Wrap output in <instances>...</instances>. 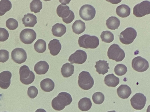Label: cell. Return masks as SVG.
<instances>
[{
	"mask_svg": "<svg viewBox=\"0 0 150 112\" xmlns=\"http://www.w3.org/2000/svg\"><path fill=\"white\" fill-rule=\"evenodd\" d=\"M35 112H47L44 109L42 108H39L37 109Z\"/></svg>",
	"mask_w": 150,
	"mask_h": 112,
	"instance_id": "cell-40",
	"label": "cell"
},
{
	"mask_svg": "<svg viewBox=\"0 0 150 112\" xmlns=\"http://www.w3.org/2000/svg\"><path fill=\"white\" fill-rule=\"evenodd\" d=\"M19 72L20 80L23 84L28 85L33 82L35 78V75L27 66L24 65L21 66Z\"/></svg>",
	"mask_w": 150,
	"mask_h": 112,
	"instance_id": "cell-6",
	"label": "cell"
},
{
	"mask_svg": "<svg viewBox=\"0 0 150 112\" xmlns=\"http://www.w3.org/2000/svg\"><path fill=\"white\" fill-rule=\"evenodd\" d=\"M104 81L105 85L108 87H115L119 83V78L113 74L106 75L104 78Z\"/></svg>",
	"mask_w": 150,
	"mask_h": 112,
	"instance_id": "cell-22",
	"label": "cell"
},
{
	"mask_svg": "<svg viewBox=\"0 0 150 112\" xmlns=\"http://www.w3.org/2000/svg\"><path fill=\"white\" fill-rule=\"evenodd\" d=\"M118 96L123 99L128 98L132 93L130 87L127 85H121L117 89Z\"/></svg>",
	"mask_w": 150,
	"mask_h": 112,
	"instance_id": "cell-16",
	"label": "cell"
},
{
	"mask_svg": "<svg viewBox=\"0 0 150 112\" xmlns=\"http://www.w3.org/2000/svg\"><path fill=\"white\" fill-rule=\"evenodd\" d=\"M22 21L25 27H33L37 22L36 16L30 13L25 15Z\"/></svg>",
	"mask_w": 150,
	"mask_h": 112,
	"instance_id": "cell-17",
	"label": "cell"
},
{
	"mask_svg": "<svg viewBox=\"0 0 150 112\" xmlns=\"http://www.w3.org/2000/svg\"><path fill=\"white\" fill-rule=\"evenodd\" d=\"M92 99L95 104H100L103 102L105 99V96L102 92H96L93 95Z\"/></svg>",
	"mask_w": 150,
	"mask_h": 112,
	"instance_id": "cell-33",
	"label": "cell"
},
{
	"mask_svg": "<svg viewBox=\"0 0 150 112\" xmlns=\"http://www.w3.org/2000/svg\"><path fill=\"white\" fill-rule=\"evenodd\" d=\"M72 101L71 96L69 93L62 92L59 93L57 97L52 99V106L54 110L59 111L70 104Z\"/></svg>",
	"mask_w": 150,
	"mask_h": 112,
	"instance_id": "cell-1",
	"label": "cell"
},
{
	"mask_svg": "<svg viewBox=\"0 0 150 112\" xmlns=\"http://www.w3.org/2000/svg\"><path fill=\"white\" fill-rule=\"evenodd\" d=\"M12 8L11 2L8 0H1L0 1V16L11 10Z\"/></svg>",
	"mask_w": 150,
	"mask_h": 112,
	"instance_id": "cell-29",
	"label": "cell"
},
{
	"mask_svg": "<svg viewBox=\"0 0 150 112\" xmlns=\"http://www.w3.org/2000/svg\"><path fill=\"white\" fill-rule=\"evenodd\" d=\"M75 15L73 12L72 11L70 15L67 18L62 19L63 21L67 24L71 23L74 20Z\"/></svg>",
	"mask_w": 150,
	"mask_h": 112,
	"instance_id": "cell-39",
	"label": "cell"
},
{
	"mask_svg": "<svg viewBox=\"0 0 150 112\" xmlns=\"http://www.w3.org/2000/svg\"><path fill=\"white\" fill-rule=\"evenodd\" d=\"M137 36V32L133 28L129 27L127 28L120 33L119 39L120 41L125 45L132 43Z\"/></svg>",
	"mask_w": 150,
	"mask_h": 112,
	"instance_id": "cell-5",
	"label": "cell"
},
{
	"mask_svg": "<svg viewBox=\"0 0 150 112\" xmlns=\"http://www.w3.org/2000/svg\"><path fill=\"white\" fill-rule=\"evenodd\" d=\"M56 11L59 17L62 18V19H65L70 15L72 11L69 9L68 6L61 4L58 6Z\"/></svg>",
	"mask_w": 150,
	"mask_h": 112,
	"instance_id": "cell-20",
	"label": "cell"
},
{
	"mask_svg": "<svg viewBox=\"0 0 150 112\" xmlns=\"http://www.w3.org/2000/svg\"><path fill=\"white\" fill-rule=\"evenodd\" d=\"M73 32L77 34H79L83 32L85 29V23L81 20H76L72 25Z\"/></svg>",
	"mask_w": 150,
	"mask_h": 112,
	"instance_id": "cell-25",
	"label": "cell"
},
{
	"mask_svg": "<svg viewBox=\"0 0 150 112\" xmlns=\"http://www.w3.org/2000/svg\"><path fill=\"white\" fill-rule=\"evenodd\" d=\"M92 103L90 98L84 97L80 99L78 104V106L82 111H87L91 107Z\"/></svg>",
	"mask_w": 150,
	"mask_h": 112,
	"instance_id": "cell-26",
	"label": "cell"
},
{
	"mask_svg": "<svg viewBox=\"0 0 150 112\" xmlns=\"http://www.w3.org/2000/svg\"><path fill=\"white\" fill-rule=\"evenodd\" d=\"M132 65L133 69L139 72L147 70L149 67L148 61L141 56L134 57L132 60Z\"/></svg>",
	"mask_w": 150,
	"mask_h": 112,
	"instance_id": "cell-9",
	"label": "cell"
},
{
	"mask_svg": "<svg viewBox=\"0 0 150 112\" xmlns=\"http://www.w3.org/2000/svg\"><path fill=\"white\" fill-rule=\"evenodd\" d=\"M12 74L8 71H4L0 73V87L3 89H7L11 84Z\"/></svg>",
	"mask_w": 150,
	"mask_h": 112,
	"instance_id": "cell-14",
	"label": "cell"
},
{
	"mask_svg": "<svg viewBox=\"0 0 150 112\" xmlns=\"http://www.w3.org/2000/svg\"><path fill=\"white\" fill-rule=\"evenodd\" d=\"M96 63L95 67L96 69V71L99 74H102L104 75L108 72V69H110V67L109 66V63H107V61L100 60L96 62Z\"/></svg>",
	"mask_w": 150,
	"mask_h": 112,
	"instance_id": "cell-18",
	"label": "cell"
},
{
	"mask_svg": "<svg viewBox=\"0 0 150 112\" xmlns=\"http://www.w3.org/2000/svg\"><path fill=\"white\" fill-rule=\"evenodd\" d=\"M74 72V66L69 63L64 64L61 69V72L63 77H69L71 76Z\"/></svg>",
	"mask_w": 150,
	"mask_h": 112,
	"instance_id": "cell-27",
	"label": "cell"
},
{
	"mask_svg": "<svg viewBox=\"0 0 150 112\" xmlns=\"http://www.w3.org/2000/svg\"></svg>",
	"mask_w": 150,
	"mask_h": 112,
	"instance_id": "cell-43",
	"label": "cell"
},
{
	"mask_svg": "<svg viewBox=\"0 0 150 112\" xmlns=\"http://www.w3.org/2000/svg\"><path fill=\"white\" fill-rule=\"evenodd\" d=\"M150 13V2L144 1L136 5L133 8V14L140 18Z\"/></svg>",
	"mask_w": 150,
	"mask_h": 112,
	"instance_id": "cell-7",
	"label": "cell"
},
{
	"mask_svg": "<svg viewBox=\"0 0 150 112\" xmlns=\"http://www.w3.org/2000/svg\"><path fill=\"white\" fill-rule=\"evenodd\" d=\"M107 55L110 59L118 62L122 61L124 59L125 54L123 50L118 45L114 43L109 48Z\"/></svg>",
	"mask_w": 150,
	"mask_h": 112,
	"instance_id": "cell-4",
	"label": "cell"
},
{
	"mask_svg": "<svg viewBox=\"0 0 150 112\" xmlns=\"http://www.w3.org/2000/svg\"><path fill=\"white\" fill-rule=\"evenodd\" d=\"M107 112H116L114 110V111H108Z\"/></svg>",
	"mask_w": 150,
	"mask_h": 112,
	"instance_id": "cell-41",
	"label": "cell"
},
{
	"mask_svg": "<svg viewBox=\"0 0 150 112\" xmlns=\"http://www.w3.org/2000/svg\"><path fill=\"white\" fill-rule=\"evenodd\" d=\"M120 21L117 17L111 16L106 20V24L107 27L111 30L117 29L120 25Z\"/></svg>",
	"mask_w": 150,
	"mask_h": 112,
	"instance_id": "cell-28",
	"label": "cell"
},
{
	"mask_svg": "<svg viewBox=\"0 0 150 112\" xmlns=\"http://www.w3.org/2000/svg\"><path fill=\"white\" fill-rule=\"evenodd\" d=\"M115 73L118 76H122L125 75L127 71V68L124 64H118L114 69Z\"/></svg>",
	"mask_w": 150,
	"mask_h": 112,
	"instance_id": "cell-34",
	"label": "cell"
},
{
	"mask_svg": "<svg viewBox=\"0 0 150 112\" xmlns=\"http://www.w3.org/2000/svg\"><path fill=\"white\" fill-rule=\"evenodd\" d=\"M6 27L10 30L16 29L18 27V22L15 19L10 18L8 19L6 23Z\"/></svg>",
	"mask_w": 150,
	"mask_h": 112,
	"instance_id": "cell-35",
	"label": "cell"
},
{
	"mask_svg": "<svg viewBox=\"0 0 150 112\" xmlns=\"http://www.w3.org/2000/svg\"><path fill=\"white\" fill-rule=\"evenodd\" d=\"M49 68V65L47 62L44 61H41L35 65L34 70L38 74H44L47 72Z\"/></svg>",
	"mask_w": 150,
	"mask_h": 112,
	"instance_id": "cell-19",
	"label": "cell"
},
{
	"mask_svg": "<svg viewBox=\"0 0 150 112\" xmlns=\"http://www.w3.org/2000/svg\"><path fill=\"white\" fill-rule=\"evenodd\" d=\"M38 93V90L34 86H31L29 87L27 94L29 97L32 99L35 98Z\"/></svg>",
	"mask_w": 150,
	"mask_h": 112,
	"instance_id": "cell-36",
	"label": "cell"
},
{
	"mask_svg": "<svg viewBox=\"0 0 150 112\" xmlns=\"http://www.w3.org/2000/svg\"><path fill=\"white\" fill-rule=\"evenodd\" d=\"M9 58V52L5 50H0V62L4 63Z\"/></svg>",
	"mask_w": 150,
	"mask_h": 112,
	"instance_id": "cell-38",
	"label": "cell"
},
{
	"mask_svg": "<svg viewBox=\"0 0 150 112\" xmlns=\"http://www.w3.org/2000/svg\"><path fill=\"white\" fill-rule=\"evenodd\" d=\"M78 42L80 47L86 49L96 48L99 44V39L97 37L87 34L80 36Z\"/></svg>",
	"mask_w": 150,
	"mask_h": 112,
	"instance_id": "cell-2",
	"label": "cell"
},
{
	"mask_svg": "<svg viewBox=\"0 0 150 112\" xmlns=\"http://www.w3.org/2000/svg\"><path fill=\"white\" fill-rule=\"evenodd\" d=\"M42 89L46 92L52 91L54 87V83L52 80L49 78L45 79L40 83Z\"/></svg>",
	"mask_w": 150,
	"mask_h": 112,
	"instance_id": "cell-24",
	"label": "cell"
},
{
	"mask_svg": "<svg viewBox=\"0 0 150 112\" xmlns=\"http://www.w3.org/2000/svg\"><path fill=\"white\" fill-rule=\"evenodd\" d=\"M36 34L32 29H25L22 30L20 34L21 41L25 44H31L36 38Z\"/></svg>",
	"mask_w": 150,
	"mask_h": 112,
	"instance_id": "cell-11",
	"label": "cell"
},
{
	"mask_svg": "<svg viewBox=\"0 0 150 112\" xmlns=\"http://www.w3.org/2000/svg\"><path fill=\"white\" fill-rule=\"evenodd\" d=\"M48 46L50 52L53 56L57 55L62 48V46L59 40L56 39H54L50 41Z\"/></svg>",
	"mask_w": 150,
	"mask_h": 112,
	"instance_id": "cell-15",
	"label": "cell"
},
{
	"mask_svg": "<svg viewBox=\"0 0 150 112\" xmlns=\"http://www.w3.org/2000/svg\"><path fill=\"white\" fill-rule=\"evenodd\" d=\"M12 59L16 63L21 64L25 62L27 59V54L23 48H16L11 53Z\"/></svg>",
	"mask_w": 150,
	"mask_h": 112,
	"instance_id": "cell-13",
	"label": "cell"
},
{
	"mask_svg": "<svg viewBox=\"0 0 150 112\" xmlns=\"http://www.w3.org/2000/svg\"><path fill=\"white\" fill-rule=\"evenodd\" d=\"M79 12L80 17L85 21L92 20L95 17L96 13L95 8L89 4H85L82 6Z\"/></svg>",
	"mask_w": 150,
	"mask_h": 112,
	"instance_id": "cell-8",
	"label": "cell"
},
{
	"mask_svg": "<svg viewBox=\"0 0 150 112\" xmlns=\"http://www.w3.org/2000/svg\"><path fill=\"white\" fill-rule=\"evenodd\" d=\"M130 8L128 6L125 4H122L117 7L116 13L120 17L126 18L130 15Z\"/></svg>",
	"mask_w": 150,
	"mask_h": 112,
	"instance_id": "cell-23",
	"label": "cell"
},
{
	"mask_svg": "<svg viewBox=\"0 0 150 112\" xmlns=\"http://www.w3.org/2000/svg\"><path fill=\"white\" fill-rule=\"evenodd\" d=\"M9 36L8 32L6 29L0 28V41L4 42L7 40Z\"/></svg>",
	"mask_w": 150,
	"mask_h": 112,
	"instance_id": "cell-37",
	"label": "cell"
},
{
	"mask_svg": "<svg viewBox=\"0 0 150 112\" xmlns=\"http://www.w3.org/2000/svg\"><path fill=\"white\" fill-rule=\"evenodd\" d=\"M42 7V2L40 0H33L30 4V10L35 13L39 12Z\"/></svg>",
	"mask_w": 150,
	"mask_h": 112,
	"instance_id": "cell-31",
	"label": "cell"
},
{
	"mask_svg": "<svg viewBox=\"0 0 150 112\" xmlns=\"http://www.w3.org/2000/svg\"><path fill=\"white\" fill-rule=\"evenodd\" d=\"M87 58L86 52L83 50H78L69 56L68 61L71 64H81L86 62Z\"/></svg>",
	"mask_w": 150,
	"mask_h": 112,
	"instance_id": "cell-12",
	"label": "cell"
},
{
	"mask_svg": "<svg viewBox=\"0 0 150 112\" xmlns=\"http://www.w3.org/2000/svg\"><path fill=\"white\" fill-rule=\"evenodd\" d=\"M52 32L54 36L60 37L66 32V27L62 23H57L52 27Z\"/></svg>",
	"mask_w": 150,
	"mask_h": 112,
	"instance_id": "cell-21",
	"label": "cell"
},
{
	"mask_svg": "<svg viewBox=\"0 0 150 112\" xmlns=\"http://www.w3.org/2000/svg\"><path fill=\"white\" fill-rule=\"evenodd\" d=\"M78 83L81 89L88 90L91 88L93 86L94 81L89 72L83 71L79 74Z\"/></svg>",
	"mask_w": 150,
	"mask_h": 112,
	"instance_id": "cell-3",
	"label": "cell"
},
{
	"mask_svg": "<svg viewBox=\"0 0 150 112\" xmlns=\"http://www.w3.org/2000/svg\"><path fill=\"white\" fill-rule=\"evenodd\" d=\"M1 94H0V97L1 96Z\"/></svg>",
	"mask_w": 150,
	"mask_h": 112,
	"instance_id": "cell-42",
	"label": "cell"
},
{
	"mask_svg": "<svg viewBox=\"0 0 150 112\" xmlns=\"http://www.w3.org/2000/svg\"><path fill=\"white\" fill-rule=\"evenodd\" d=\"M100 37L102 41L106 43H110L114 39L113 34L109 31H104L102 32Z\"/></svg>",
	"mask_w": 150,
	"mask_h": 112,
	"instance_id": "cell-32",
	"label": "cell"
},
{
	"mask_svg": "<svg viewBox=\"0 0 150 112\" xmlns=\"http://www.w3.org/2000/svg\"><path fill=\"white\" fill-rule=\"evenodd\" d=\"M34 47L35 50L37 52L43 53L46 49V42L43 39H38L35 43Z\"/></svg>",
	"mask_w": 150,
	"mask_h": 112,
	"instance_id": "cell-30",
	"label": "cell"
},
{
	"mask_svg": "<svg viewBox=\"0 0 150 112\" xmlns=\"http://www.w3.org/2000/svg\"><path fill=\"white\" fill-rule=\"evenodd\" d=\"M130 101L131 105L134 109L141 110L144 107L146 98L143 94L137 93L133 96Z\"/></svg>",
	"mask_w": 150,
	"mask_h": 112,
	"instance_id": "cell-10",
	"label": "cell"
}]
</instances>
